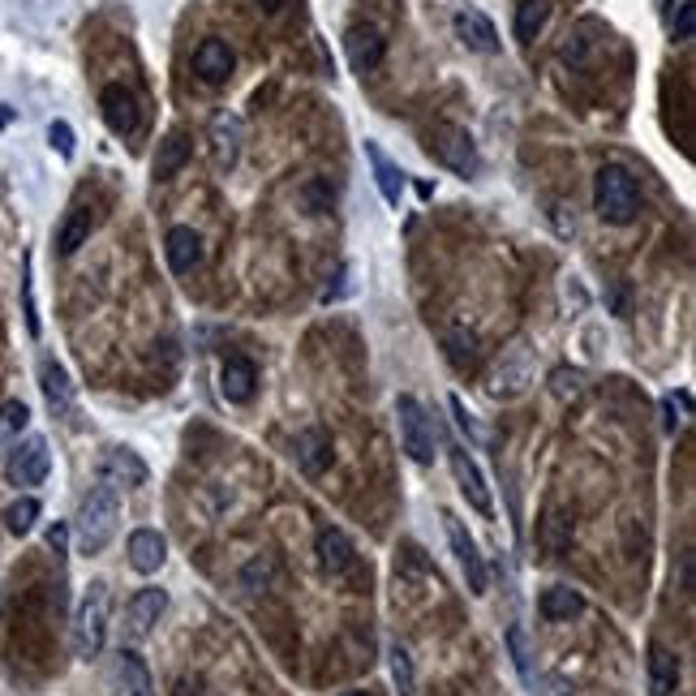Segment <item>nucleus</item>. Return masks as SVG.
<instances>
[{
  "label": "nucleus",
  "mask_w": 696,
  "mask_h": 696,
  "mask_svg": "<svg viewBox=\"0 0 696 696\" xmlns=\"http://www.w3.org/2000/svg\"><path fill=\"white\" fill-rule=\"evenodd\" d=\"M116 525H120V499H116L113 486L95 482L82 503H77L74 516V534H77V550L82 555H104L108 541L116 538Z\"/></svg>",
  "instance_id": "f257e3e1"
},
{
  "label": "nucleus",
  "mask_w": 696,
  "mask_h": 696,
  "mask_svg": "<svg viewBox=\"0 0 696 696\" xmlns=\"http://www.w3.org/2000/svg\"><path fill=\"white\" fill-rule=\"evenodd\" d=\"M593 211L602 224H632L636 211H641V186L636 177L623 168V164H602L598 168V181H593Z\"/></svg>",
  "instance_id": "f03ea898"
},
{
  "label": "nucleus",
  "mask_w": 696,
  "mask_h": 696,
  "mask_svg": "<svg viewBox=\"0 0 696 696\" xmlns=\"http://www.w3.org/2000/svg\"><path fill=\"white\" fill-rule=\"evenodd\" d=\"M108 619H113V589H108V580H91V589H86V598H82L74 615V654L82 662L104 654Z\"/></svg>",
  "instance_id": "7ed1b4c3"
},
{
  "label": "nucleus",
  "mask_w": 696,
  "mask_h": 696,
  "mask_svg": "<svg viewBox=\"0 0 696 696\" xmlns=\"http://www.w3.org/2000/svg\"><path fill=\"white\" fill-rule=\"evenodd\" d=\"M430 155H434L443 168H452L456 177H464V181L482 172L477 143H473V134L461 129V125H434V134H430Z\"/></svg>",
  "instance_id": "20e7f679"
},
{
  "label": "nucleus",
  "mask_w": 696,
  "mask_h": 696,
  "mask_svg": "<svg viewBox=\"0 0 696 696\" xmlns=\"http://www.w3.org/2000/svg\"><path fill=\"white\" fill-rule=\"evenodd\" d=\"M396 425H400V447L409 452V461L418 464L434 461V425L425 418L418 396H400L396 400Z\"/></svg>",
  "instance_id": "39448f33"
},
{
  "label": "nucleus",
  "mask_w": 696,
  "mask_h": 696,
  "mask_svg": "<svg viewBox=\"0 0 696 696\" xmlns=\"http://www.w3.org/2000/svg\"><path fill=\"white\" fill-rule=\"evenodd\" d=\"M48 473H52V452H48V439H39V434L22 439L4 461V477L13 486H43Z\"/></svg>",
  "instance_id": "423d86ee"
},
{
  "label": "nucleus",
  "mask_w": 696,
  "mask_h": 696,
  "mask_svg": "<svg viewBox=\"0 0 696 696\" xmlns=\"http://www.w3.org/2000/svg\"><path fill=\"white\" fill-rule=\"evenodd\" d=\"M443 529H447V541H452V550H456V559H461V572L468 580V593H486V584H491V568H486V559H482V550H477V541L468 538V529H464V520L456 512H443Z\"/></svg>",
  "instance_id": "0eeeda50"
},
{
  "label": "nucleus",
  "mask_w": 696,
  "mask_h": 696,
  "mask_svg": "<svg viewBox=\"0 0 696 696\" xmlns=\"http://www.w3.org/2000/svg\"><path fill=\"white\" fill-rule=\"evenodd\" d=\"M99 113H104V125L113 129L116 138H129V134H138L143 108H138V95H134L125 82H108V86L99 91Z\"/></svg>",
  "instance_id": "6e6552de"
},
{
  "label": "nucleus",
  "mask_w": 696,
  "mask_h": 696,
  "mask_svg": "<svg viewBox=\"0 0 696 696\" xmlns=\"http://www.w3.org/2000/svg\"><path fill=\"white\" fill-rule=\"evenodd\" d=\"M447 464H452V477H456V486H461V495L468 499V507L482 512V516H495V499H491V486H486L477 461L464 447H447Z\"/></svg>",
  "instance_id": "1a4fd4ad"
},
{
  "label": "nucleus",
  "mask_w": 696,
  "mask_h": 696,
  "mask_svg": "<svg viewBox=\"0 0 696 696\" xmlns=\"http://www.w3.org/2000/svg\"><path fill=\"white\" fill-rule=\"evenodd\" d=\"M164 259H168L172 275H193V271L207 263L202 232L190 229V224H177V229H168V236H164Z\"/></svg>",
  "instance_id": "9d476101"
},
{
  "label": "nucleus",
  "mask_w": 696,
  "mask_h": 696,
  "mask_svg": "<svg viewBox=\"0 0 696 696\" xmlns=\"http://www.w3.org/2000/svg\"><path fill=\"white\" fill-rule=\"evenodd\" d=\"M99 482L113 491H138V486H147V464L129 447H108L99 456Z\"/></svg>",
  "instance_id": "9b49d317"
},
{
  "label": "nucleus",
  "mask_w": 696,
  "mask_h": 696,
  "mask_svg": "<svg viewBox=\"0 0 696 696\" xmlns=\"http://www.w3.org/2000/svg\"><path fill=\"white\" fill-rule=\"evenodd\" d=\"M345 56L352 74H375L387 56V39L379 27H348L345 31Z\"/></svg>",
  "instance_id": "f8f14e48"
},
{
  "label": "nucleus",
  "mask_w": 696,
  "mask_h": 696,
  "mask_svg": "<svg viewBox=\"0 0 696 696\" xmlns=\"http://www.w3.org/2000/svg\"><path fill=\"white\" fill-rule=\"evenodd\" d=\"M314 555H318V568H323L327 577H345V572H352V563H357V546H352V538H348L345 529H336V525L318 529Z\"/></svg>",
  "instance_id": "ddd939ff"
},
{
  "label": "nucleus",
  "mask_w": 696,
  "mask_h": 696,
  "mask_svg": "<svg viewBox=\"0 0 696 696\" xmlns=\"http://www.w3.org/2000/svg\"><path fill=\"white\" fill-rule=\"evenodd\" d=\"M164 611H168V593H164V589H138V593L125 602V632H129L134 641L151 636L155 623L164 619Z\"/></svg>",
  "instance_id": "4468645a"
},
{
  "label": "nucleus",
  "mask_w": 696,
  "mask_h": 696,
  "mask_svg": "<svg viewBox=\"0 0 696 696\" xmlns=\"http://www.w3.org/2000/svg\"><path fill=\"white\" fill-rule=\"evenodd\" d=\"M293 461H297V468L306 477H323L327 464H331V439H327V430H318V425L297 430L293 434Z\"/></svg>",
  "instance_id": "2eb2a0df"
},
{
  "label": "nucleus",
  "mask_w": 696,
  "mask_h": 696,
  "mask_svg": "<svg viewBox=\"0 0 696 696\" xmlns=\"http://www.w3.org/2000/svg\"><path fill=\"white\" fill-rule=\"evenodd\" d=\"M452 27H456V39H461L468 52H482V56L499 52V31H495V22L482 9H461L452 18Z\"/></svg>",
  "instance_id": "dca6fc26"
},
{
  "label": "nucleus",
  "mask_w": 696,
  "mask_h": 696,
  "mask_svg": "<svg viewBox=\"0 0 696 696\" xmlns=\"http://www.w3.org/2000/svg\"><path fill=\"white\" fill-rule=\"evenodd\" d=\"M232 65H236V56H232V48L224 39H202L198 48H193V74L202 77L207 86H220V82H229L232 77Z\"/></svg>",
  "instance_id": "f3484780"
},
{
  "label": "nucleus",
  "mask_w": 696,
  "mask_h": 696,
  "mask_svg": "<svg viewBox=\"0 0 696 696\" xmlns=\"http://www.w3.org/2000/svg\"><path fill=\"white\" fill-rule=\"evenodd\" d=\"M39 387H43V400H48V409H52L56 418H65V413L74 409V379H70V370H65L56 357H43V361H39Z\"/></svg>",
  "instance_id": "a211bd4d"
},
{
  "label": "nucleus",
  "mask_w": 696,
  "mask_h": 696,
  "mask_svg": "<svg viewBox=\"0 0 696 696\" xmlns=\"http://www.w3.org/2000/svg\"><path fill=\"white\" fill-rule=\"evenodd\" d=\"M529 383H534L529 352H525V348H516V352H507V357H503L499 370L491 375V396H495V400H512V396H520Z\"/></svg>",
  "instance_id": "6ab92c4d"
},
{
  "label": "nucleus",
  "mask_w": 696,
  "mask_h": 696,
  "mask_svg": "<svg viewBox=\"0 0 696 696\" xmlns=\"http://www.w3.org/2000/svg\"><path fill=\"white\" fill-rule=\"evenodd\" d=\"M125 550H129V568L143 572V577H151V572L164 568V559H168V538H164L159 529H134Z\"/></svg>",
  "instance_id": "aec40b11"
},
{
  "label": "nucleus",
  "mask_w": 696,
  "mask_h": 696,
  "mask_svg": "<svg viewBox=\"0 0 696 696\" xmlns=\"http://www.w3.org/2000/svg\"><path fill=\"white\" fill-rule=\"evenodd\" d=\"M220 391H224L229 404H250L254 391H259V370H254V361L229 357L224 370H220Z\"/></svg>",
  "instance_id": "412c9836"
},
{
  "label": "nucleus",
  "mask_w": 696,
  "mask_h": 696,
  "mask_svg": "<svg viewBox=\"0 0 696 696\" xmlns=\"http://www.w3.org/2000/svg\"><path fill=\"white\" fill-rule=\"evenodd\" d=\"M113 675H116L120 696H155L151 671H147V662L134 654V650H120V654L113 657Z\"/></svg>",
  "instance_id": "4be33fe9"
},
{
  "label": "nucleus",
  "mask_w": 696,
  "mask_h": 696,
  "mask_svg": "<svg viewBox=\"0 0 696 696\" xmlns=\"http://www.w3.org/2000/svg\"><path fill=\"white\" fill-rule=\"evenodd\" d=\"M190 155H193L190 134H186V129H168L164 143H159V151H155V164H151L155 181H172V177L186 168Z\"/></svg>",
  "instance_id": "5701e85b"
},
{
  "label": "nucleus",
  "mask_w": 696,
  "mask_h": 696,
  "mask_svg": "<svg viewBox=\"0 0 696 696\" xmlns=\"http://www.w3.org/2000/svg\"><path fill=\"white\" fill-rule=\"evenodd\" d=\"M538 615L546 623H568V619L584 615V593L580 589H568V584H550L538 598Z\"/></svg>",
  "instance_id": "b1692460"
},
{
  "label": "nucleus",
  "mask_w": 696,
  "mask_h": 696,
  "mask_svg": "<svg viewBox=\"0 0 696 696\" xmlns=\"http://www.w3.org/2000/svg\"><path fill=\"white\" fill-rule=\"evenodd\" d=\"M91 229H95V215H91L82 202H74V207H70V215L61 220V229H56V254H61V259H74L77 250L86 245Z\"/></svg>",
  "instance_id": "393cba45"
},
{
  "label": "nucleus",
  "mask_w": 696,
  "mask_h": 696,
  "mask_svg": "<svg viewBox=\"0 0 696 696\" xmlns=\"http://www.w3.org/2000/svg\"><path fill=\"white\" fill-rule=\"evenodd\" d=\"M679 688V657L666 645H650V696H675Z\"/></svg>",
  "instance_id": "a878e982"
},
{
  "label": "nucleus",
  "mask_w": 696,
  "mask_h": 696,
  "mask_svg": "<svg viewBox=\"0 0 696 696\" xmlns=\"http://www.w3.org/2000/svg\"><path fill=\"white\" fill-rule=\"evenodd\" d=\"M366 155H370V164H375V181H379V190H383V202L387 207H400V198H404V172L387 159L379 143H366Z\"/></svg>",
  "instance_id": "bb28decb"
},
{
  "label": "nucleus",
  "mask_w": 696,
  "mask_h": 696,
  "mask_svg": "<svg viewBox=\"0 0 696 696\" xmlns=\"http://www.w3.org/2000/svg\"><path fill=\"white\" fill-rule=\"evenodd\" d=\"M211 147H215V164L232 168L236 155H241V120L236 116H215L211 125Z\"/></svg>",
  "instance_id": "cd10ccee"
},
{
  "label": "nucleus",
  "mask_w": 696,
  "mask_h": 696,
  "mask_svg": "<svg viewBox=\"0 0 696 696\" xmlns=\"http://www.w3.org/2000/svg\"><path fill=\"white\" fill-rule=\"evenodd\" d=\"M550 22V0H520L516 4V39L534 43Z\"/></svg>",
  "instance_id": "c85d7f7f"
},
{
  "label": "nucleus",
  "mask_w": 696,
  "mask_h": 696,
  "mask_svg": "<svg viewBox=\"0 0 696 696\" xmlns=\"http://www.w3.org/2000/svg\"><path fill=\"white\" fill-rule=\"evenodd\" d=\"M39 516H43V507H39L35 495H22V499H13L4 507V529H9L13 538H27V534L35 529Z\"/></svg>",
  "instance_id": "c756f323"
},
{
  "label": "nucleus",
  "mask_w": 696,
  "mask_h": 696,
  "mask_svg": "<svg viewBox=\"0 0 696 696\" xmlns=\"http://www.w3.org/2000/svg\"><path fill=\"white\" fill-rule=\"evenodd\" d=\"M391 679H396V696H418V679H413V654H409V645H400V641H391Z\"/></svg>",
  "instance_id": "7c9ffc66"
},
{
  "label": "nucleus",
  "mask_w": 696,
  "mask_h": 696,
  "mask_svg": "<svg viewBox=\"0 0 696 696\" xmlns=\"http://www.w3.org/2000/svg\"><path fill=\"white\" fill-rule=\"evenodd\" d=\"M443 348H447V361H452L456 370H468V366L477 361V336H473L468 327H452V331L443 336Z\"/></svg>",
  "instance_id": "2f4dec72"
},
{
  "label": "nucleus",
  "mask_w": 696,
  "mask_h": 696,
  "mask_svg": "<svg viewBox=\"0 0 696 696\" xmlns=\"http://www.w3.org/2000/svg\"><path fill=\"white\" fill-rule=\"evenodd\" d=\"M27 425H31V409L22 400H4L0 404V447H9L13 439H22Z\"/></svg>",
  "instance_id": "473e14b6"
},
{
  "label": "nucleus",
  "mask_w": 696,
  "mask_h": 696,
  "mask_svg": "<svg viewBox=\"0 0 696 696\" xmlns=\"http://www.w3.org/2000/svg\"><path fill=\"white\" fill-rule=\"evenodd\" d=\"M507 650H512V666H516V675L525 679V684H534V666H529V641H525V628L520 623H512L507 628Z\"/></svg>",
  "instance_id": "72a5a7b5"
},
{
  "label": "nucleus",
  "mask_w": 696,
  "mask_h": 696,
  "mask_svg": "<svg viewBox=\"0 0 696 696\" xmlns=\"http://www.w3.org/2000/svg\"><path fill=\"white\" fill-rule=\"evenodd\" d=\"M550 391L559 396V400H572L584 391V370H568V366H559L555 375H550Z\"/></svg>",
  "instance_id": "f704fd0d"
},
{
  "label": "nucleus",
  "mask_w": 696,
  "mask_h": 696,
  "mask_svg": "<svg viewBox=\"0 0 696 696\" xmlns=\"http://www.w3.org/2000/svg\"><path fill=\"white\" fill-rule=\"evenodd\" d=\"M271 577H275V563L259 555V559H254V563H250V568L241 572V584H245L250 593H259V589H267V584H271Z\"/></svg>",
  "instance_id": "c9c22d12"
},
{
  "label": "nucleus",
  "mask_w": 696,
  "mask_h": 696,
  "mask_svg": "<svg viewBox=\"0 0 696 696\" xmlns=\"http://www.w3.org/2000/svg\"><path fill=\"white\" fill-rule=\"evenodd\" d=\"M693 31H696V4L693 0H684V4H679V13L671 18V35H675V43H688Z\"/></svg>",
  "instance_id": "e433bc0d"
},
{
  "label": "nucleus",
  "mask_w": 696,
  "mask_h": 696,
  "mask_svg": "<svg viewBox=\"0 0 696 696\" xmlns=\"http://www.w3.org/2000/svg\"><path fill=\"white\" fill-rule=\"evenodd\" d=\"M48 143H52V151L56 155H74V129H70V120H52L48 125Z\"/></svg>",
  "instance_id": "4c0bfd02"
},
{
  "label": "nucleus",
  "mask_w": 696,
  "mask_h": 696,
  "mask_svg": "<svg viewBox=\"0 0 696 696\" xmlns=\"http://www.w3.org/2000/svg\"><path fill=\"white\" fill-rule=\"evenodd\" d=\"M302 202H306L314 215L327 211V207H331V186H327V181H306V186H302Z\"/></svg>",
  "instance_id": "58836bf2"
},
{
  "label": "nucleus",
  "mask_w": 696,
  "mask_h": 696,
  "mask_svg": "<svg viewBox=\"0 0 696 696\" xmlns=\"http://www.w3.org/2000/svg\"><path fill=\"white\" fill-rule=\"evenodd\" d=\"M559 56L568 61V65H584V39L580 35H568L559 43Z\"/></svg>",
  "instance_id": "ea45409f"
},
{
  "label": "nucleus",
  "mask_w": 696,
  "mask_h": 696,
  "mask_svg": "<svg viewBox=\"0 0 696 696\" xmlns=\"http://www.w3.org/2000/svg\"><path fill=\"white\" fill-rule=\"evenodd\" d=\"M65 541H70V529H65V525H52V529H48V546H52L56 555H65Z\"/></svg>",
  "instance_id": "a19ab883"
},
{
  "label": "nucleus",
  "mask_w": 696,
  "mask_h": 696,
  "mask_svg": "<svg viewBox=\"0 0 696 696\" xmlns=\"http://www.w3.org/2000/svg\"><path fill=\"white\" fill-rule=\"evenodd\" d=\"M254 4H259V9H263V13H280V9H284V4H288V0H254Z\"/></svg>",
  "instance_id": "79ce46f5"
},
{
  "label": "nucleus",
  "mask_w": 696,
  "mask_h": 696,
  "mask_svg": "<svg viewBox=\"0 0 696 696\" xmlns=\"http://www.w3.org/2000/svg\"><path fill=\"white\" fill-rule=\"evenodd\" d=\"M177 696H198V679H181V684H177Z\"/></svg>",
  "instance_id": "37998d69"
},
{
  "label": "nucleus",
  "mask_w": 696,
  "mask_h": 696,
  "mask_svg": "<svg viewBox=\"0 0 696 696\" xmlns=\"http://www.w3.org/2000/svg\"><path fill=\"white\" fill-rule=\"evenodd\" d=\"M675 425H679V418H675V404L666 400V430H675Z\"/></svg>",
  "instance_id": "c03bdc74"
},
{
  "label": "nucleus",
  "mask_w": 696,
  "mask_h": 696,
  "mask_svg": "<svg viewBox=\"0 0 696 696\" xmlns=\"http://www.w3.org/2000/svg\"><path fill=\"white\" fill-rule=\"evenodd\" d=\"M340 696H370V693H340Z\"/></svg>",
  "instance_id": "a18cd8bd"
}]
</instances>
